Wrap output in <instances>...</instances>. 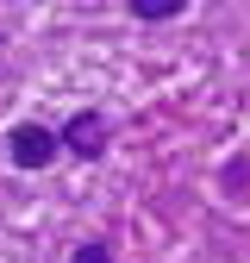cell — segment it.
<instances>
[{
  "instance_id": "3",
  "label": "cell",
  "mask_w": 250,
  "mask_h": 263,
  "mask_svg": "<svg viewBox=\"0 0 250 263\" xmlns=\"http://www.w3.org/2000/svg\"><path fill=\"white\" fill-rule=\"evenodd\" d=\"M125 13L144 19V25H163V19H181L187 13V0H125Z\"/></svg>"
},
{
  "instance_id": "4",
  "label": "cell",
  "mask_w": 250,
  "mask_h": 263,
  "mask_svg": "<svg viewBox=\"0 0 250 263\" xmlns=\"http://www.w3.org/2000/svg\"><path fill=\"white\" fill-rule=\"evenodd\" d=\"M219 182H225V194H250V157H232Z\"/></svg>"
},
{
  "instance_id": "2",
  "label": "cell",
  "mask_w": 250,
  "mask_h": 263,
  "mask_svg": "<svg viewBox=\"0 0 250 263\" xmlns=\"http://www.w3.org/2000/svg\"><path fill=\"white\" fill-rule=\"evenodd\" d=\"M7 157L19 163V170H50V163L62 157V144H56V132H50V125L19 119V125L7 132Z\"/></svg>"
},
{
  "instance_id": "1",
  "label": "cell",
  "mask_w": 250,
  "mask_h": 263,
  "mask_svg": "<svg viewBox=\"0 0 250 263\" xmlns=\"http://www.w3.org/2000/svg\"><path fill=\"white\" fill-rule=\"evenodd\" d=\"M56 144H62V157H75V163H100L113 151V119L100 107H75L69 119H62Z\"/></svg>"
},
{
  "instance_id": "5",
  "label": "cell",
  "mask_w": 250,
  "mask_h": 263,
  "mask_svg": "<svg viewBox=\"0 0 250 263\" xmlns=\"http://www.w3.org/2000/svg\"><path fill=\"white\" fill-rule=\"evenodd\" d=\"M69 263H113V245L88 238V245H75V251H69Z\"/></svg>"
}]
</instances>
